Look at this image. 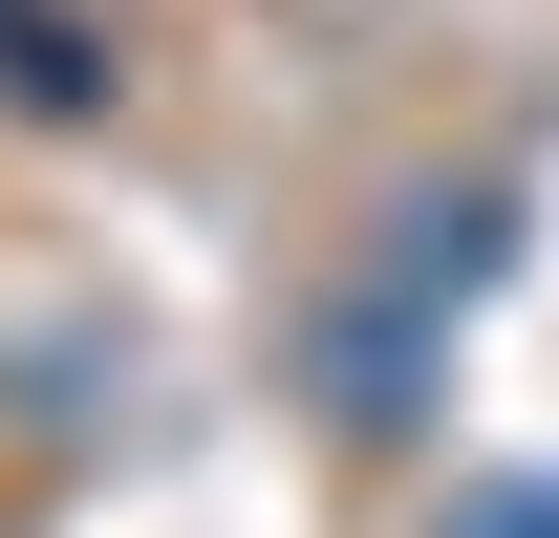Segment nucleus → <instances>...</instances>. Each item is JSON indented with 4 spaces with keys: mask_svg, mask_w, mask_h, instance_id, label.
Listing matches in <instances>:
<instances>
[{
    "mask_svg": "<svg viewBox=\"0 0 559 538\" xmlns=\"http://www.w3.org/2000/svg\"><path fill=\"white\" fill-rule=\"evenodd\" d=\"M452 538H559V473H474V495H452Z\"/></svg>",
    "mask_w": 559,
    "mask_h": 538,
    "instance_id": "nucleus-2",
    "label": "nucleus"
},
{
    "mask_svg": "<svg viewBox=\"0 0 559 538\" xmlns=\"http://www.w3.org/2000/svg\"><path fill=\"white\" fill-rule=\"evenodd\" d=\"M495 237H516L495 195H409L388 237H366V280L301 302V388L345 409V431H430V366H452V324H474Z\"/></svg>",
    "mask_w": 559,
    "mask_h": 538,
    "instance_id": "nucleus-1",
    "label": "nucleus"
}]
</instances>
